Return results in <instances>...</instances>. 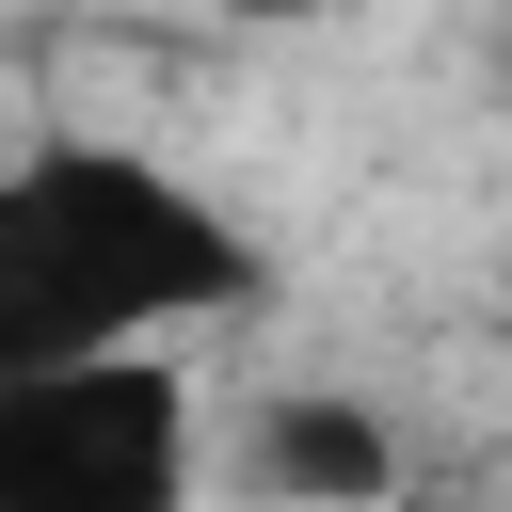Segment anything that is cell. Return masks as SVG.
Here are the masks:
<instances>
[{"mask_svg": "<svg viewBox=\"0 0 512 512\" xmlns=\"http://www.w3.org/2000/svg\"><path fill=\"white\" fill-rule=\"evenodd\" d=\"M256 288H272L256 224L144 128H16L0 144V384L176 352L192 320H240Z\"/></svg>", "mask_w": 512, "mask_h": 512, "instance_id": "1", "label": "cell"}, {"mask_svg": "<svg viewBox=\"0 0 512 512\" xmlns=\"http://www.w3.org/2000/svg\"><path fill=\"white\" fill-rule=\"evenodd\" d=\"M192 496H208V400L176 352L0 384V512H192Z\"/></svg>", "mask_w": 512, "mask_h": 512, "instance_id": "2", "label": "cell"}, {"mask_svg": "<svg viewBox=\"0 0 512 512\" xmlns=\"http://www.w3.org/2000/svg\"><path fill=\"white\" fill-rule=\"evenodd\" d=\"M240 480H256L272 512H384V496H400V432H384L368 400H336V384H272V400L240 416Z\"/></svg>", "mask_w": 512, "mask_h": 512, "instance_id": "3", "label": "cell"}]
</instances>
